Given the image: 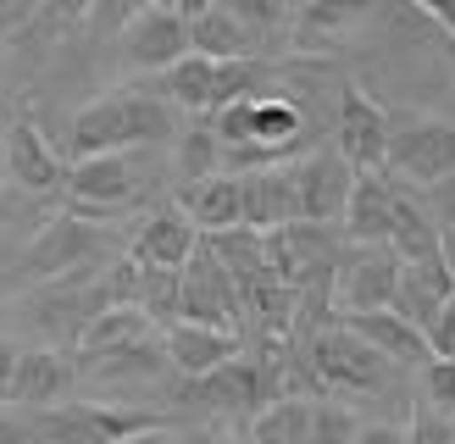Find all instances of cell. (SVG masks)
<instances>
[{
	"label": "cell",
	"instance_id": "cell-26",
	"mask_svg": "<svg viewBox=\"0 0 455 444\" xmlns=\"http://www.w3.org/2000/svg\"><path fill=\"white\" fill-rule=\"evenodd\" d=\"M189 44H195V56H212V61H250L261 39L250 34L228 6H217V12L189 22Z\"/></svg>",
	"mask_w": 455,
	"mask_h": 444
},
{
	"label": "cell",
	"instance_id": "cell-20",
	"mask_svg": "<svg viewBox=\"0 0 455 444\" xmlns=\"http://www.w3.org/2000/svg\"><path fill=\"white\" fill-rule=\"evenodd\" d=\"M450 300H455V273L444 266V256H434V261H405V266H400L395 311H400L405 322H417V328L427 333Z\"/></svg>",
	"mask_w": 455,
	"mask_h": 444
},
{
	"label": "cell",
	"instance_id": "cell-15",
	"mask_svg": "<svg viewBox=\"0 0 455 444\" xmlns=\"http://www.w3.org/2000/svg\"><path fill=\"white\" fill-rule=\"evenodd\" d=\"M372 12H378V0H300L289 17V39H294V51H328V44L367 28Z\"/></svg>",
	"mask_w": 455,
	"mask_h": 444
},
{
	"label": "cell",
	"instance_id": "cell-25",
	"mask_svg": "<svg viewBox=\"0 0 455 444\" xmlns=\"http://www.w3.org/2000/svg\"><path fill=\"white\" fill-rule=\"evenodd\" d=\"M389 250L400 261H434L444 256V228L434 222V211H427V200L417 189H395V234H389Z\"/></svg>",
	"mask_w": 455,
	"mask_h": 444
},
{
	"label": "cell",
	"instance_id": "cell-16",
	"mask_svg": "<svg viewBox=\"0 0 455 444\" xmlns=\"http://www.w3.org/2000/svg\"><path fill=\"white\" fill-rule=\"evenodd\" d=\"M200 250V228L178 211V206H162L156 217H145V228L133 234V261L150 266V273H184Z\"/></svg>",
	"mask_w": 455,
	"mask_h": 444
},
{
	"label": "cell",
	"instance_id": "cell-38",
	"mask_svg": "<svg viewBox=\"0 0 455 444\" xmlns=\"http://www.w3.org/2000/svg\"><path fill=\"white\" fill-rule=\"evenodd\" d=\"M427 345H434V355H444V361H455V300L439 311V322L427 328Z\"/></svg>",
	"mask_w": 455,
	"mask_h": 444
},
{
	"label": "cell",
	"instance_id": "cell-41",
	"mask_svg": "<svg viewBox=\"0 0 455 444\" xmlns=\"http://www.w3.org/2000/svg\"><path fill=\"white\" fill-rule=\"evenodd\" d=\"M17 361H22V350L12 339H0V400H12V377H17Z\"/></svg>",
	"mask_w": 455,
	"mask_h": 444
},
{
	"label": "cell",
	"instance_id": "cell-27",
	"mask_svg": "<svg viewBox=\"0 0 455 444\" xmlns=\"http://www.w3.org/2000/svg\"><path fill=\"white\" fill-rule=\"evenodd\" d=\"M212 89H217V61L212 56H184L178 67L162 73V100L178 111H195V117H212Z\"/></svg>",
	"mask_w": 455,
	"mask_h": 444
},
{
	"label": "cell",
	"instance_id": "cell-4",
	"mask_svg": "<svg viewBox=\"0 0 455 444\" xmlns=\"http://www.w3.org/2000/svg\"><path fill=\"white\" fill-rule=\"evenodd\" d=\"M383 172L405 189H434L455 178V123L444 117H400L389 133V162Z\"/></svg>",
	"mask_w": 455,
	"mask_h": 444
},
{
	"label": "cell",
	"instance_id": "cell-2",
	"mask_svg": "<svg viewBox=\"0 0 455 444\" xmlns=\"http://www.w3.org/2000/svg\"><path fill=\"white\" fill-rule=\"evenodd\" d=\"M306 367H311V384L316 394H378L400 367H389L372 345H361L345 322L333 328H316L311 345H306Z\"/></svg>",
	"mask_w": 455,
	"mask_h": 444
},
{
	"label": "cell",
	"instance_id": "cell-13",
	"mask_svg": "<svg viewBox=\"0 0 455 444\" xmlns=\"http://www.w3.org/2000/svg\"><path fill=\"white\" fill-rule=\"evenodd\" d=\"M195 51L189 44V22L178 12H162V6H145L140 17L123 28V61L133 73H167Z\"/></svg>",
	"mask_w": 455,
	"mask_h": 444
},
{
	"label": "cell",
	"instance_id": "cell-44",
	"mask_svg": "<svg viewBox=\"0 0 455 444\" xmlns=\"http://www.w3.org/2000/svg\"><path fill=\"white\" fill-rule=\"evenodd\" d=\"M444 266H450V273H455V217L444 222Z\"/></svg>",
	"mask_w": 455,
	"mask_h": 444
},
{
	"label": "cell",
	"instance_id": "cell-47",
	"mask_svg": "<svg viewBox=\"0 0 455 444\" xmlns=\"http://www.w3.org/2000/svg\"><path fill=\"white\" fill-rule=\"evenodd\" d=\"M150 6H162V12H178V0H150Z\"/></svg>",
	"mask_w": 455,
	"mask_h": 444
},
{
	"label": "cell",
	"instance_id": "cell-18",
	"mask_svg": "<svg viewBox=\"0 0 455 444\" xmlns=\"http://www.w3.org/2000/svg\"><path fill=\"white\" fill-rule=\"evenodd\" d=\"M395 178L389 172H355L350 206H345V244H389L395 234Z\"/></svg>",
	"mask_w": 455,
	"mask_h": 444
},
{
	"label": "cell",
	"instance_id": "cell-35",
	"mask_svg": "<svg viewBox=\"0 0 455 444\" xmlns=\"http://www.w3.org/2000/svg\"><path fill=\"white\" fill-rule=\"evenodd\" d=\"M422 394H427V406L439 416H455V361L434 355V361L422 367Z\"/></svg>",
	"mask_w": 455,
	"mask_h": 444
},
{
	"label": "cell",
	"instance_id": "cell-37",
	"mask_svg": "<svg viewBox=\"0 0 455 444\" xmlns=\"http://www.w3.org/2000/svg\"><path fill=\"white\" fill-rule=\"evenodd\" d=\"M411 444H455V428H450L434 406H427V400L411 411Z\"/></svg>",
	"mask_w": 455,
	"mask_h": 444
},
{
	"label": "cell",
	"instance_id": "cell-45",
	"mask_svg": "<svg viewBox=\"0 0 455 444\" xmlns=\"http://www.w3.org/2000/svg\"><path fill=\"white\" fill-rule=\"evenodd\" d=\"M411 6H417V12H427V17L439 22V17H444V6H450V0H411Z\"/></svg>",
	"mask_w": 455,
	"mask_h": 444
},
{
	"label": "cell",
	"instance_id": "cell-23",
	"mask_svg": "<svg viewBox=\"0 0 455 444\" xmlns=\"http://www.w3.org/2000/svg\"><path fill=\"white\" fill-rule=\"evenodd\" d=\"M178 211H184L200 239H212V234H228V228H244V184L234 172H222V178H206V184H195L184 189V200H178Z\"/></svg>",
	"mask_w": 455,
	"mask_h": 444
},
{
	"label": "cell",
	"instance_id": "cell-9",
	"mask_svg": "<svg viewBox=\"0 0 455 444\" xmlns=\"http://www.w3.org/2000/svg\"><path fill=\"white\" fill-rule=\"evenodd\" d=\"M189 400H200V406H212V411L250 416V422H256L272 400H283V389H278V377H272V355H267V361H256V355H234L228 367L195 377V384H189Z\"/></svg>",
	"mask_w": 455,
	"mask_h": 444
},
{
	"label": "cell",
	"instance_id": "cell-11",
	"mask_svg": "<svg viewBox=\"0 0 455 444\" xmlns=\"http://www.w3.org/2000/svg\"><path fill=\"white\" fill-rule=\"evenodd\" d=\"M100 250H106V228H100V222L61 211V217H51L34 234V244L22 250V266H28V278H61V273L89 266Z\"/></svg>",
	"mask_w": 455,
	"mask_h": 444
},
{
	"label": "cell",
	"instance_id": "cell-17",
	"mask_svg": "<svg viewBox=\"0 0 455 444\" xmlns=\"http://www.w3.org/2000/svg\"><path fill=\"white\" fill-rule=\"evenodd\" d=\"M244 228L256 234H278L289 222H300V194H294V162L283 167H261L244 172Z\"/></svg>",
	"mask_w": 455,
	"mask_h": 444
},
{
	"label": "cell",
	"instance_id": "cell-36",
	"mask_svg": "<svg viewBox=\"0 0 455 444\" xmlns=\"http://www.w3.org/2000/svg\"><path fill=\"white\" fill-rule=\"evenodd\" d=\"M145 6H150V0H95V17H89V28H95V34H123Z\"/></svg>",
	"mask_w": 455,
	"mask_h": 444
},
{
	"label": "cell",
	"instance_id": "cell-19",
	"mask_svg": "<svg viewBox=\"0 0 455 444\" xmlns=\"http://www.w3.org/2000/svg\"><path fill=\"white\" fill-rule=\"evenodd\" d=\"M345 328L361 345H372L389 367H427L434 361V345L417 322H405L400 311H361V317H345Z\"/></svg>",
	"mask_w": 455,
	"mask_h": 444
},
{
	"label": "cell",
	"instance_id": "cell-21",
	"mask_svg": "<svg viewBox=\"0 0 455 444\" xmlns=\"http://www.w3.org/2000/svg\"><path fill=\"white\" fill-rule=\"evenodd\" d=\"M73 361L61 350H22L17 377H12V406L17 411H51L61 406V394L73 389Z\"/></svg>",
	"mask_w": 455,
	"mask_h": 444
},
{
	"label": "cell",
	"instance_id": "cell-7",
	"mask_svg": "<svg viewBox=\"0 0 455 444\" xmlns=\"http://www.w3.org/2000/svg\"><path fill=\"white\" fill-rule=\"evenodd\" d=\"M212 133L222 145H261V150H278L294 155L306 145V117L300 106L283 100V95H261V100H239L212 117Z\"/></svg>",
	"mask_w": 455,
	"mask_h": 444
},
{
	"label": "cell",
	"instance_id": "cell-28",
	"mask_svg": "<svg viewBox=\"0 0 455 444\" xmlns=\"http://www.w3.org/2000/svg\"><path fill=\"white\" fill-rule=\"evenodd\" d=\"M311 439V400L283 394L250 422V444H306Z\"/></svg>",
	"mask_w": 455,
	"mask_h": 444
},
{
	"label": "cell",
	"instance_id": "cell-46",
	"mask_svg": "<svg viewBox=\"0 0 455 444\" xmlns=\"http://www.w3.org/2000/svg\"><path fill=\"white\" fill-rule=\"evenodd\" d=\"M206 444H250V439H228V433H222V439H206Z\"/></svg>",
	"mask_w": 455,
	"mask_h": 444
},
{
	"label": "cell",
	"instance_id": "cell-8",
	"mask_svg": "<svg viewBox=\"0 0 455 444\" xmlns=\"http://www.w3.org/2000/svg\"><path fill=\"white\" fill-rule=\"evenodd\" d=\"M400 256L389 244H350L345 261H339L333 278V305L345 317H361V311H395L400 295Z\"/></svg>",
	"mask_w": 455,
	"mask_h": 444
},
{
	"label": "cell",
	"instance_id": "cell-32",
	"mask_svg": "<svg viewBox=\"0 0 455 444\" xmlns=\"http://www.w3.org/2000/svg\"><path fill=\"white\" fill-rule=\"evenodd\" d=\"M361 422L350 406H339V400H311V439L306 444H355Z\"/></svg>",
	"mask_w": 455,
	"mask_h": 444
},
{
	"label": "cell",
	"instance_id": "cell-5",
	"mask_svg": "<svg viewBox=\"0 0 455 444\" xmlns=\"http://www.w3.org/2000/svg\"><path fill=\"white\" fill-rule=\"evenodd\" d=\"M67 211L73 217H89V222H106L133 206L140 194V167H133V150H117V155H89V162H73L67 167Z\"/></svg>",
	"mask_w": 455,
	"mask_h": 444
},
{
	"label": "cell",
	"instance_id": "cell-31",
	"mask_svg": "<svg viewBox=\"0 0 455 444\" xmlns=\"http://www.w3.org/2000/svg\"><path fill=\"white\" fill-rule=\"evenodd\" d=\"M133 305H140L150 322H178V273H150V266H140V295H133Z\"/></svg>",
	"mask_w": 455,
	"mask_h": 444
},
{
	"label": "cell",
	"instance_id": "cell-43",
	"mask_svg": "<svg viewBox=\"0 0 455 444\" xmlns=\"http://www.w3.org/2000/svg\"><path fill=\"white\" fill-rule=\"evenodd\" d=\"M128 444H184V439H178V433L167 428V422H162V428H150V433H133Z\"/></svg>",
	"mask_w": 455,
	"mask_h": 444
},
{
	"label": "cell",
	"instance_id": "cell-10",
	"mask_svg": "<svg viewBox=\"0 0 455 444\" xmlns=\"http://www.w3.org/2000/svg\"><path fill=\"white\" fill-rule=\"evenodd\" d=\"M389 133H395V117L383 111L367 89L345 83L339 89V111H333V150L345 155L355 172H383L389 162Z\"/></svg>",
	"mask_w": 455,
	"mask_h": 444
},
{
	"label": "cell",
	"instance_id": "cell-33",
	"mask_svg": "<svg viewBox=\"0 0 455 444\" xmlns=\"http://www.w3.org/2000/svg\"><path fill=\"white\" fill-rule=\"evenodd\" d=\"M222 6L234 12V17H239L256 39H261V34H272V28H283V22L294 17V0H222Z\"/></svg>",
	"mask_w": 455,
	"mask_h": 444
},
{
	"label": "cell",
	"instance_id": "cell-42",
	"mask_svg": "<svg viewBox=\"0 0 455 444\" xmlns=\"http://www.w3.org/2000/svg\"><path fill=\"white\" fill-rule=\"evenodd\" d=\"M22 17H28V0H0V39L22 28Z\"/></svg>",
	"mask_w": 455,
	"mask_h": 444
},
{
	"label": "cell",
	"instance_id": "cell-6",
	"mask_svg": "<svg viewBox=\"0 0 455 444\" xmlns=\"http://www.w3.org/2000/svg\"><path fill=\"white\" fill-rule=\"evenodd\" d=\"M239 283L234 273L217 261V250L206 239H200V250L195 261L178 273V322H195V328H222V333H234L239 328Z\"/></svg>",
	"mask_w": 455,
	"mask_h": 444
},
{
	"label": "cell",
	"instance_id": "cell-34",
	"mask_svg": "<svg viewBox=\"0 0 455 444\" xmlns=\"http://www.w3.org/2000/svg\"><path fill=\"white\" fill-rule=\"evenodd\" d=\"M95 17V0H39V12H34V34H67V28H78V22Z\"/></svg>",
	"mask_w": 455,
	"mask_h": 444
},
{
	"label": "cell",
	"instance_id": "cell-14",
	"mask_svg": "<svg viewBox=\"0 0 455 444\" xmlns=\"http://www.w3.org/2000/svg\"><path fill=\"white\" fill-rule=\"evenodd\" d=\"M0 155H6V178L22 194H56V189H67V167H61V155L51 150V139L39 133V123H28V117L6 123Z\"/></svg>",
	"mask_w": 455,
	"mask_h": 444
},
{
	"label": "cell",
	"instance_id": "cell-40",
	"mask_svg": "<svg viewBox=\"0 0 455 444\" xmlns=\"http://www.w3.org/2000/svg\"><path fill=\"white\" fill-rule=\"evenodd\" d=\"M355 444H411V428H400V422H361Z\"/></svg>",
	"mask_w": 455,
	"mask_h": 444
},
{
	"label": "cell",
	"instance_id": "cell-3",
	"mask_svg": "<svg viewBox=\"0 0 455 444\" xmlns=\"http://www.w3.org/2000/svg\"><path fill=\"white\" fill-rule=\"evenodd\" d=\"M39 444H128L133 433L162 428L156 411H128V406H84V400H61L51 411H28Z\"/></svg>",
	"mask_w": 455,
	"mask_h": 444
},
{
	"label": "cell",
	"instance_id": "cell-1",
	"mask_svg": "<svg viewBox=\"0 0 455 444\" xmlns=\"http://www.w3.org/2000/svg\"><path fill=\"white\" fill-rule=\"evenodd\" d=\"M162 139H172V106L162 95H100L73 117V128H67L73 162L117 155V150H145V145H162Z\"/></svg>",
	"mask_w": 455,
	"mask_h": 444
},
{
	"label": "cell",
	"instance_id": "cell-22",
	"mask_svg": "<svg viewBox=\"0 0 455 444\" xmlns=\"http://www.w3.org/2000/svg\"><path fill=\"white\" fill-rule=\"evenodd\" d=\"M239 350V333H222V328H195V322H172L167 328V361L178 367L195 384V377H206L217 367H228Z\"/></svg>",
	"mask_w": 455,
	"mask_h": 444
},
{
	"label": "cell",
	"instance_id": "cell-39",
	"mask_svg": "<svg viewBox=\"0 0 455 444\" xmlns=\"http://www.w3.org/2000/svg\"><path fill=\"white\" fill-rule=\"evenodd\" d=\"M0 444H39L28 411H6V406H0Z\"/></svg>",
	"mask_w": 455,
	"mask_h": 444
},
{
	"label": "cell",
	"instance_id": "cell-12",
	"mask_svg": "<svg viewBox=\"0 0 455 444\" xmlns=\"http://www.w3.org/2000/svg\"><path fill=\"white\" fill-rule=\"evenodd\" d=\"M355 189V167L339 150H306L294 162V194H300V222H328L339 228Z\"/></svg>",
	"mask_w": 455,
	"mask_h": 444
},
{
	"label": "cell",
	"instance_id": "cell-24",
	"mask_svg": "<svg viewBox=\"0 0 455 444\" xmlns=\"http://www.w3.org/2000/svg\"><path fill=\"white\" fill-rule=\"evenodd\" d=\"M150 317L140 305H106V311H95L84 328H78V367H95V361H106V355H117L123 345H140V339H150Z\"/></svg>",
	"mask_w": 455,
	"mask_h": 444
},
{
	"label": "cell",
	"instance_id": "cell-29",
	"mask_svg": "<svg viewBox=\"0 0 455 444\" xmlns=\"http://www.w3.org/2000/svg\"><path fill=\"white\" fill-rule=\"evenodd\" d=\"M178 178H184V189L206 184V178H222V139L212 128L178 133Z\"/></svg>",
	"mask_w": 455,
	"mask_h": 444
},
{
	"label": "cell",
	"instance_id": "cell-30",
	"mask_svg": "<svg viewBox=\"0 0 455 444\" xmlns=\"http://www.w3.org/2000/svg\"><path fill=\"white\" fill-rule=\"evenodd\" d=\"M162 361H167V339L156 345V333H150V339L123 345L117 355H106V361L84 367V372H95V377H111V384H123V377H156V372H162Z\"/></svg>",
	"mask_w": 455,
	"mask_h": 444
}]
</instances>
